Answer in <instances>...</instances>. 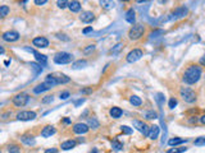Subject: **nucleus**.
Returning a JSON list of instances; mask_svg holds the SVG:
<instances>
[{
	"label": "nucleus",
	"instance_id": "1",
	"mask_svg": "<svg viewBox=\"0 0 205 153\" xmlns=\"http://www.w3.org/2000/svg\"><path fill=\"white\" fill-rule=\"evenodd\" d=\"M201 76V68L199 65H190L183 73L182 80L186 84H195Z\"/></svg>",
	"mask_w": 205,
	"mask_h": 153
},
{
	"label": "nucleus",
	"instance_id": "2",
	"mask_svg": "<svg viewBox=\"0 0 205 153\" xmlns=\"http://www.w3.org/2000/svg\"><path fill=\"white\" fill-rule=\"evenodd\" d=\"M145 33V26L142 24H135L132 26L128 31V38L131 41H137L140 40Z\"/></svg>",
	"mask_w": 205,
	"mask_h": 153
},
{
	"label": "nucleus",
	"instance_id": "3",
	"mask_svg": "<svg viewBox=\"0 0 205 153\" xmlns=\"http://www.w3.org/2000/svg\"><path fill=\"white\" fill-rule=\"evenodd\" d=\"M180 95L182 97V100L187 103H194L196 101V93L188 87H182L180 89Z\"/></svg>",
	"mask_w": 205,
	"mask_h": 153
},
{
	"label": "nucleus",
	"instance_id": "4",
	"mask_svg": "<svg viewBox=\"0 0 205 153\" xmlns=\"http://www.w3.org/2000/svg\"><path fill=\"white\" fill-rule=\"evenodd\" d=\"M72 60H73V56H72L69 52H66V51L57 52L55 56H54V63L59 64V65L69 64V63H72Z\"/></svg>",
	"mask_w": 205,
	"mask_h": 153
},
{
	"label": "nucleus",
	"instance_id": "5",
	"mask_svg": "<svg viewBox=\"0 0 205 153\" xmlns=\"http://www.w3.org/2000/svg\"><path fill=\"white\" fill-rule=\"evenodd\" d=\"M28 101H30V96H28V93H26V92H21V93L15 95L12 100L13 105L15 107H23L28 103Z\"/></svg>",
	"mask_w": 205,
	"mask_h": 153
},
{
	"label": "nucleus",
	"instance_id": "6",
	"mask_svg": "<svg viewBox=\"0 0 205 153\" xmlns=\"http://www.w3.org/2000/svg\"><path fill=\"white\" fill-rule=\"evenodd\" d=\"M142 56H144V51L141 48H133V50H131L127 54L126 60H127V63H136Z\"/></svg>",
	"mask_w": 205,
	"mask_h": 153
},
{
	"label": "nucleus",
	"instance_id": "7",
	"mask_svg": "<svg viewBox=\"0 0 205 153\" xmlns=\"http://www.w3.org/2000/svg\"><path fill=\"white\" fill-rule=\"evenodd\" d=\"M133 128H136L140 133H142L144 135H149L150 132V126L146 124L141 121V120H133Z\"/></svg>",
	"mask_w": 205,
	"mask_h": 153
},
{
	"label": "nucleus",
	"instance_id": "8",
	"mask_svg": "<svg viewBox=\"0 0 205 153\" xmlns=\"http://www.w3.org/2000/svg\"><path fill=\"white\" fill-rule=\"evenodd\" d=\"M2 38L5 42H14L19 40V33L17 31H7L2 35Z\"/></svg>",
	"mask_w": 205,
	"mask_h": 153
},
{
	"label": "nucleus",
	"instance_id": "9",
	"mask_svg": "<svg viewBox=\"0 0 205 153\" xmlns=\"http://www.w3.org/2000/svg\"><path fill=\"white\" fill-rule=\"evenodd\" d=\"M32 45L37 48H46L49 46V40L44 36H39V37H35L32 40Z\"/></svg>",
	"mask_w": 205,
	"mask_h": 153
},
{
	"label": "nucleus",
	"instance_id": "10",
	"mask_svg": "<svg viewBox=\"0 0 205 153\" xmlns=\"http://www.w3.org/2000/svg\"><path fill=\"white\" fill-rule=\"evenodd\" d=\"M17 119L21 121H28V120L36 119V112L35 111H19L17 114Z\"/></svg>",
	"mask_w": 205,
	"mask_h": 153
},
{
	"label": "nucleus",
	"instance_id": "11",
	"mask_svg": "<svg viewBox=\"0 0 205 153\" xmlns=\"http://www.w3.org/2000/svg\"><path fill=\"white\" fill-rule=\"evenodd\" d=\"M89 125L83 123H77L73 125V133L74 134H86L89 132Z\"/></svg>",
	"mask_w": 205,
	"mask_h": 153
},
{
	"label": "nucleus",
	"instance_id": "12",
	"mask_svg": "<svg viewBox=\"0 0 205 153\" xmlns=\"http://www.w3.org/2000/svg\"><path fill=\"white\" fill-rule=\"evenodd\" d=\"M51 75L54 76V79L57 80L58 84H66V83H69V82H71V78H69L68 75L63 74V73H53Z\"/></svg>",
	"mask_w": 205,
	"mask_h": 153
},
{
	"label": "nucleus",
	"instance_id": "13",
	"mask_svg": "<svg viewBox=\"0 0 205 153\" xmlns=\"http://www.w3.org/2000/svg\"><path fill=\"white\" fill-rule=\"evenodd\" d=\"M80 19H81V22H83V23H91V22L95 19V15L93 12H90V10H85V12L81 13Z\"/></svg>",
	"mask_w": 205,
	"mask_h": 153
},
{
	"label": "nucleus",
	"instance_id": "14",
	"mask_svg": "<svg viewBox=\"0 0 205 153\" xmlns=\"http://www.w3.org/2000/svg\"><path fill=\"white\" fill-rule=\"evenodd\" d=\"M57 133V129L53 126V125H46V126L42 128L41 130V136L42 138H50L51 135H54Z\"/></svg>",
	"mask_w": 205,
	"mask_h": 153
},
{
	"label": "nucleus",
	"instance_id": "15",
	"mask_svg": "<svg viewBox=\"0 0 205 153\" xmlns=\"http://www.w3.org/2000/svg\"><path fill=\"white\" fill-rule=\"evenodd\" d=\"M188 13V10L186 7H178V8H176L174 9V12H173V17L174 18H183V17H186Z\"/></svg>",
	"mask_w": 205,
	"mask_h": 153
},
{
	"label": "nucleus",
	"instance_id": "16",
	"mask_svg": "<svg viewBox=\"0 0 205 153\" xmlns=\"http://www.w3.org/2000/svg\"><path fill=\"white\" fill-rule=\"evenodd\" d=\"M76 145H77V142H76V140H74V139H68V140H66V142H63L62 145H60V148H62L63 151H69V149L74 148Z\"/></svg>",
	"mask_w": 205,
	"mask_h": 153
},
{
	"label": "nucleus",
	"instance_id": "17",
	"mask_svg": "<svg viewBox=\"0 0 205 153\" xmlns=\"http://www.w3.org/2000/svg\"><path fill=\"white\" fill-rule=\"evenodd\" d=\"M21 140H22V143L27 144V145H35L36 140H35V136L31 135V134H24L21 136Z\"/></svg>",
	"mask_w": 205,
	"mask_h": 153
},
{
	"label": "nucleus",
	"instance_id": "18",
	"mask_svg": "<svg viewBox=\"0 0 205 153\" xmlns=\"http://www.w3.org/2000/svg\"><path fill=\"white\" fill-rule=\"evenodd\" d=\"M26 50H27V51H31L32 54H34V55H35V58H36V60H37V61H39V63H41L42 65H44V64H46V61H47V58H46L45 55H42V54L37 52L36 50H31V48H26Z\"/></svg>",
	"mask_w": 205,
	"mask_h": 153
},
{
	"label": "nucleus",
	"instance_id": "19",
	"mask_svg": "<svg viewBox=\"0 0 205 153\" xmlns=\"http://www.w3.org/2000/svg\"><path fill=\"white\" fill-rule=\"evenodd\" d=\"M126 20L128 22V23H131L135 26V22H136V13H135V10L133 9H128L127 12H126Z\"/></svg>",
	"mask_w": 205,
	"mask_h": 153
},
{
	"label": "nucleus",
	"instance_id": "20",
	"mask_svg": "<svg viewBox=\"0 0 205 153\" xmlns=\"http://www.w3.org/2000/svg\"><path fill=\"white\" fill-rule=\"evenodd\" d=\"M122 114H123V110H122L121 107H117V106L112 107L110 110H109V115L113 119H119L122 116Z\"/></svg>",
	"mask_w": 205,
	"mask_h": 153
},
{
	"label": "nucleus",
	"instance_id": "21",
	"mask_svg": "<svg viewBox=\"0 0 205 153\" xmlns=\"http://www.w3.org/2000/svg\"><path fill=\"white\" fill-rule=\"evenodd\" d=\"M159 126L158 125H153V126H150V132H149V135H148V138L150 139H156L158 138V135H159Z\"/></svg>",
	"mask_w": 205,
	"mask_h": 153
},
{
	"label": "nucleus",
	"instance_id": "22",
	"mask_svg": "<svg viewBox=\"0 0 205 153\" xmlns=\"http://www.w3.org/2000/svg\"><path fill=\"white\" fill-rule=\"evenodd\" d=\"M129 103H131L133 107H138V106L142 105V100H141V97L133 95V96L129 97Z\"/></svg>",
	"mask_w": 205,
	"mask_h": 153
},
{
	"label": "nucleus",
	"instance_id": "23",
	"mask_svg": "<svg viewBox=\"0 0 205 153\" xmlns=\"http://www.w3.org/2000/svg\"><path fill=\"white\" fill-rule=\"evenodd\" d=\"M47 89H50V88H49V87H47L45 83H42V84H39V86L34 87L32 92H34L35 95H40V93H42V92H45V91H47Z\"/></svg>",
	"mask_w": 205,
	"mask_h": 153
},
{
	"label": "nucleus",
	"instance_id": "24",
	"mask_svg": "<svg viewBox=\"0 0 205 153\" xmlns=\"http://www.w3.org/2000/svg\"><path fill=\"white\" fill-rule=\"evenodd\" d=\"M68 8H69V10L71 12H73V13H77V12H80L81 10V3L80 2H69V5H68Z\"/></svg>",
	"mask_w": 205,
	"mask_h": 153
},
{
	"label": "nucleus",
	"instance_id": "25",
	"mask_svg": "<svg viewBox=\"0 0 205 153\" xmlns=\"http://www.w3.org/2000/svg\"><path fill=\"white\" fill-rule=\"evenodd\" d=\"M187 139H183V138H172L168 140V144L169 145H178V144H182V143H186Z\"/></svg>",
	"mask_w": 205,
	"mask_h": 153
},
{
	"label": "nucleus",
	"instance_id": "26",
	"mask_svg": "<svg viewBox=\"0 0 205 153\" xmlns=\"http://www.w3.org/2000/svg\"><path fill=\"white\" fill-rule=\"evenodd\" d=\"M86 65H87V61L86 60H77V61H74L73 64H72V68L73 69H81V68H85Z\"/></svg>",
	"mask_w": 205,
	"mask_h": 153
},
{
	"label": "nucleus",
	"instance_id": "27",
	"mask_svg": "<svg viewBox=\"0 0 205 153\" xmlns=\"http://www.w3.org/2000/svg\"><path fill=\"white\" fill-rule=\"evenodd\" d=\"M10 12V8L8 5H0V18H5Z\"/></svg>",
	"mask_w": 205,
	"mask_h": 153
},
{
	"label": "nucleus",
	"instance_id": "28",
	"mask_svg": "<svg viewBox=\"0 0 205 153\" xmlns=\"http://www.w3.org/2000/svg\"><path fill=\"white\" fill-rule=\"evenodd\" d=\"M89 128L90 129H98L99 126H100V124H99V121H98V120H96L95 117H90L89 119Z\"/></svg>",
	"mask_w": 205,
	"mask_h": 153
},
{
	"label": "nucleus",
	"instance_id": "29",
	"mask_svg": "<svg viewBox=\"0 0 205 153\" xmlns=\"http://www.w3.org/2000/svg\"><path fill=\"white\" fill-rule=\"evenodd\" d=\"M112 148L114 151H121V149H123V143H121V142H118L117 139H114L112 142Z\"/></svg>",
	"mask_w": 205,
	"mask_h": 153
},
{
	"label": "nucleus",
	"instance_id": "30",
	"mask_svg": "<svg viewBox=\"0 0 205 153\" xmlns=\"http://www.w3.org/2000/svg\"><path fill=\"white\" fill-rule=\"evenodd\" d=\"M30 65H31V68L34 69L35 74H40V73L42 72V67H41L40 64H37V63H30Z\"/></svg>",
	"mask_w": 205,
	"mask_h": 153
},
{
	"label": "nucleus",
	"instance_id": "31",
	"mask_svg": "<svg viewBox=\"0 0 205 153\" xmlns=\"http://www.w3.org/2000/svg\"><path fill=\"white\" fill-rule=\"evenodd\" d=\"M8 152L9 153H21V148L17 144H9L8 145Z\"/></svg>",
	"mask_w": 205,
	"mask_h": 153
},
{
	"label": "nucleus",
	"instance_id": "32",
	"mask_svg": "<svg viewBox=\"0 0 205 153\" xmlns=\"http://www.w3.org/2000/svg\"><path fill=\"white\" fill-rule=\"evenodd\" d=\"M100 5L102 8H105V9H110L114 7V2H108V0H101L100 2Z\"/></svg>",
	"mask_w": 205,
	"mask_h": 153
},
{
	"label": "nucleus",
	"instance_id": "33",
	"mask_svg": "<svg viewBox=\"0 0 205 153\" xmlns=\"http://www.w3.org/2000/svg\"><path fill=\"white\" fill-rule=\"evenodd\" d=\"M145 117L149 119V120H154V119H158V114L155 111H148L145 114Z\"/></svg>",
	"mask_w": 205,
	"mask_h": 153
},
{
	"label": "nucleus",
	"instance_id": "34",
	"mask_svg": "<svg viewBox=\"0 0 205 153\" xmlns=\"http://www.w3.org/2000/svg\"><path fill=\"white\" fill-rule=\"evenodd\" d=\"M95 47H96L95 43H93V45H89L87 47H85V48H83V54H86V55H89L90 52H93V51L95 50Z\"/></svg>",
	"mask_w": 205,
	"mask_h": 153
},
{
	"label": "nucleus",
	"instance_id": "35",
	"mask_svg": "<svg viewBox=\"0 0 205 153\" xmlns=\"http://www.w3.org/2000/svg\"><path fill=\"white\" fill-rule=\"evenodd\" d=\"M194 144L197 145V147H200V145H205V136H200V138L195 139V142H194Z\"/></svg>",
	"mask_w": 205,
	"mask_h": 153
},
{
	"label": "nucleus",
	"instance_id": "36",
	"mask_svg": "<svg viewBox=\"0 0 205 153\" xmlns=\"http://www.w3.org/2000/svg\"><path fill=\"white\" fill-rule=\"evenodd\" d=\"M57 5L60 9H64V8H67L69 5V2H66V0H59V2H57Z\"/></svg>",
	"mask_w": 205,
	"mask_h": 153
},
{
	"label": "nucleus",
	"instance_id": "37",
	"mask_svg": "<svg viewBox=\"0 0 205 153\" xmlns=\"http://www.w3.org/2000/svg\"><path fill=\"white\" fill-rule=\"evenodd\" d=\"M187 148H169L167 151V153H182V152H186Z\"/></svg>",
	"mask_w": 205,
	"mask_h": 153
},
{
	"label": "nucleus",
	"instance_id": "38",
	"mask_svg": "<svg viewBox=\"0 0 205 153\" xmlns=\"http://www.w3.org/2000/svg\"><path fill=\"white\" fill-rule=\"evenodd\" d=\"M53 100H54V96H53V95H51V96L49 95V96H46V97L42 98L41 102L44 103V105H46V103H51V102H53Z\"/></svg>",
	"mask_w": 205,
	"mask_h": 153
},
{
	"label": "nucleus",
	"instance_id": "39",
	"mask_svg": "<svg viewBox=\"0 0 205 153\" xmlns=\"http://www.w3.org/2000/svg\"><path fill=\"white\" fill-rule=\"evenodd\" d=\"M121 130H122V133L123 134H131L132 133V129L131 128H129V126H127V125H122V126H121Z\"/></svg>",
	"mask_w": 205,
	"mask_h": 153
},
{
	"label": "nucleus",
	"instance_id": "40",
	"mask_svg": "<svg viewBox=\"0 0 205 153\" xmlns=\"http://www.w3.org/2000/svg\"><path fill=\"white\" fill-rule=\"evenodd\" d=\"M176 106H177V100H176L174 97H172L171 100H169V102H168V107L169 108H174Z\"/></svg>",
	"mask_w": 205,
	"mask_h": 153
},
{
	"label": "nucleus",
	"instance_id": "41",
	"mask_svg": "<svg viewBox=\"0 0 205 153\" xmlns=\"http://www.w3.org/2000/svg\"><path fill=\"white\" fill-rule=\"evenodd\" d=\"M69 96H71V93H69V91H63L62 93H60V97H59V98H60V100H67V98H68Z\"/></svg>",
	"mask_w": 205,
	"mask_h": 153
},
{
	"label": "nucleus",
	"instance_id": "42",
	"mask_svg": "<svg viewBox=\"0 0 205 153\" xmlns=\"http://www.w3.org/2000/svg\"><path fill=\"white\" fill-rule=\"evenodd\" d=\"M165 32L163 31V30H156V31H154V32H151V37H158V35H164Z\"/></svg>",
	"mask_w": 205,
	"mask_h": 153
},
{
	"label": "nucleus",
	"instance_id": "43",
	"mask_svg": "<svg viewBox=\"0 0 205 153\" xmlns=\"http://www.w3.org/2000/svg\"><path fill=\"white\" fill-rule=\"evenodd\" d=\"M91 92H93V87H89V88H83V89H81V93H83V95L91 93Z\"/></svg>",
	"mask_w": 205,
	"mask_h": 153
},
{
	"label": "nucleus",
	"instance_id": "44",
	"mask_svg": "<svg viewBox=\"0 0 205 153\" xmlns=\"http://www.w3.org/2000/svg\"><path fill=\"white\" fill-rule=\"evenodd\" d=\"M90 32H93V27H91V26H90V27H86V28L82 30V33H83V35H89Z\"/></svg>",
	"mask_w": 205,
	"mask_h": 153
},
{
	"label": "nucleus",
	"instance_id": "45",
	"mask_svg": "<svg viewBox=\"0 0 205 153\" xmlns=\"http://www.w3.org/2000/svg\"><path fill=\"white\" fill-rule=\"evenodd\" d=\"M44 153H59V152H58V149H57V148H47Z\"/></svg>",
	"mask_w": 205,
	"mask_h": 153
},
{
	"label": "nucleus",
	"instance_id": "46",
	"mask_svg": "<svg viewBox=\"0 0 205 153\" xmlns=\"http://www.w3.org/2000/svg\"><path fill=\"white\" fill-rule=\"evenodd\" d=\"M36 5H44V4H46L47 2H46V0H35V2H34Z\"/></svg>",
	"mask_w": 205,
	"mask_h": 153
},
{
	"label": "nucleus",
	"instance_id": "47",
	"mask_svg": "<svg viewBox=\"0 0 205 153\" xmlns=\"http://www.w3.org/2000/svg\"><path fill=\"white\" fill-rule=\"evenodd\" d=\"M122 47V43H118V45H117V47L114 48V50H112V52H117L118 50H119V48Z\"/></svg>",
	"mask_w": 205,
	"mask_h": 153
},
{
	"label": "nucleus",
	"instance_id": "48",
	"mask_svg": "<svg viewBox=\"0 0 205 153\" xmlns=\"http://www.w3.org/2000/svg\"><path fill=\"white\" fill-rule=\"evenodd\" d=\"M57 37H58V38H64L66 41H68V40H69L68 37H64V35H60V33H58V36H57Z\"/></svg>",
	"mask_w": 205,
	"mask_h": 153
},
{
	"label": "nucleus",
	"instance_id": "49",
	"mask_svg": "<svg viewBox=\"0 0 205 153\" xmlns=\"http://www.w3.org/2000/svg\"><path fill=\"white\" fill-rule=\"evenodd\" d=\"M63 123H64V124H71V119H68V117L63 119Z\"/></svg>",
	"mask_w": 205,
	"mask_h": 153
},
{
	"label": "nucleus",
	"instance_id": "50",
	"mask_svg": "<svg viewBox=\"0 0 205 153\" xmlns=\"http://www.w3.org/2000/svg\"><path fill=\"white\" fill-rule=\"evenodd\" d=\"M200 123H201V124H204V125H205V115H203V116H201V117H200Z\"/></svg>",
	"mask_w": 205,
	"mask_h": 153
},
{
	"label": "nucleus",
	"instance_id": "51",
	"mask_svg": "<svg viewBox=\"0 0 205 153\" xmlns=\"http://www.w3.org/2000/svg\"><path fill=\"white\" fill-rule=\"evenodd\" d=\"M200 64H201V65H205V55L200 59Z\"/></svg>",
	"mask_w": 205,
	"mask_h": 153
},
{
	"label": "nucleus",
	"instance_id": "52",
	"mask_svg": "<svg viewBox=\"0 0 205 153\" xmlns=\"http://www.w3.org/2000/svg\"><path fill=\"white\" fill-rule=\"evenodd\" d=\"M0 52H2V55H4V52H5V51H4V48H3V47H0Z\"/></svg>",
	"mask_w": 205,
	"mask_h": 153
},
{
	"label": "nucleus",
	"instance_id": "53",
	"mask_svg": "<svg viewBox=\"0 0 205 153\" xmlns=\"http://www.w3.org/2000/svg\"><path fill=\"white\" fill-rule=\"evenodd\" d=\"M91 153H98V149H96V148H94L93 151H91Z\"/></svg>",
	"mask_w": 205,
	"mask_h": 153
}]
</instances>
